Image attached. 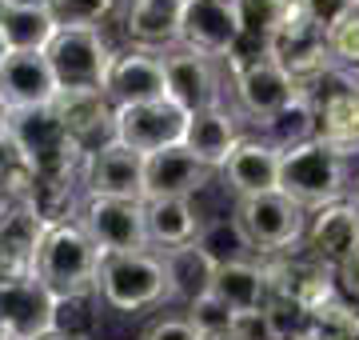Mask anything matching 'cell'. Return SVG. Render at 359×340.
<instances>
[{
	"label": "cell",
	"mask_w": 359,
	"mask_h": 340,
	"mask_svg": "<svg viewBox=\"0 0 359 340\" xmlns=\"http://www.w3.org/2000/svg\"><path fill=\"white\" fill-rule=\"evenodd\" d=\"M264 268H268L271 301L292 304V308H299V313H308V316L339 296L335 268L316 261L308 249H295L287 256H271V261H264Z\"/></svg>",
	"instance_id": "8992f818"
},
{
	"label": "cell",
	"mask_w": 359,
	"mask_h": 340,
	"mask_svg": "<svg viewBox=\"0 0 359 340\" xmlns=\"http://www.w3.org/2000/svg\"><path fill=\"white\" fill-rule=\"evenodd\" d=\"M8 60V44H4V37H0V65Z\"/></svg>",
	"instance_id": "bcb514c9"
},
{
	"label": "cell",
	"mask_w": 359,
	"mask_h": 340,
	"mask_svg": "<svg viewBox=\"0 0 359 340\" xmlns=\"http://www.w3.org/2000/svg\"><path fill=\"white\" fill-rule=\"evenodd\" d=\"M316 117H320V140L339 148L344 157L359 160V96L332 100V105H323Z\"/></svg>",
	"instance_id": "4dcf8cb0"
},
{
	"label": "cell",
	"mask_w": 359,
	"mask_h": 340,
	"mask_svg": "<svg viewBox=\"0 0 359 340\" xmlns=\"http://www.w3.org/2000/svg\"><path fill=\"white\" fill-rule=\"evenodd\" d=\"M231 212H236V221L244 224L248 240L256 244L259 261L287 256V252L304 249V240H308L311 212L304 204H295L287 192H264V197L236 200Z\"/></svg>",
	"instance_id": "277c9868"
},
{
	"label": "cell",
	"mask_w": 359,
	"mask_h": 340,
	"mask_svg": "<svg viewBox=\"0 0 359 340\" xmlns=\"http://www.w3.org/2000/svg\"><path fill=\"white\" fill-rule=\"evenodd\" d=\"M0 209H4V197H0Z\"/></svg>",
	"instance_id": "c3c4849f"
},
{
	"label": "cell",
	"mask_w": 359,
	"mask_h": 340,
	"mask_svg": "<svg viewBox=\"0 0 359 340\" xmlns=\"http://www.w3.org/2000/svg\"><path fill=\"white\" fill-rule=\"evenodd\" d=\"M0 340H16V336H13V328H8V325H0Z\"/></svg>",
	"instance_id": "f6af8a7d"
},
{
	"label": "cell",
	"mask_w": 359,
	"mask_h": 340,
	"mask_svg": "<svg viewBox=\"0 0 359 340\" xmlns=\"http://www.w3.org/2000/svg\"><path fill=\"white\" fill-rule=\"evenodd\" d=\"M65 301L40 276H20L0 285V325L13 328L16 340H40L60 328Z\"/></svg>",
	"instance_id": "30bf717a"
},
{
	"label": "cell",
	"mask_w": 359,
	"mask_h": 340,
	"mask_svg": "<svg viewBox=\"0 0 359 340\" xmlns=\"http://www.w3.org/2000/svg\"><path fill=\"white\" fill-rule=\"evenodd\" d=\"M144 169H148V157L124 148L120 140L104 144L84 157V169H80L84 200H144L148 197Z\"/></svg>",
	"instance_id": "ba28073f"
},
{
	"label": "cell",
	"mask_w": 359,
	"mask_h": 340,
	"mask_svg": "<svg viewBox=\"0 0 359 340\" xmlns=\"http://www.w3.org/2000/svg\"><path fill=\"white\" fill-rule=\"evenodd\" d=\"M295 96H299V84L271 56H252V60L231 65V100H236L240 117L268 124L280 108L292 105Z\"/></svg>",
	"instance_id": "52a82bcc"
},
{
	"label": "cell",
	"mask_w": 359,
	"mask_h": 340,
	"mask_svg": "<svg viewBox=\"0 0 359 340\" xmlns=\"http://www.w3.org/2000/svg\"><path fill=\"white\" fill-rule=\"evenodd\" d=\"M292 4L308 16L311 25H320L323 32H335L359 8V0H292Z\"/></svg>",
	"instance_id": "e575fe53"
},
{
	"label": "cell",
	"mask_w": 359,
	"mask_h": 340,
	"mask_svg": "<svg viewBox=\"0 0 359 340\" xmlns=\"http://www.w3.org/2000/svg\"><path fill=\"white\" fill-rule=\"evenodd\" d=\"M332 53H335V60H339L344 68L359 72V8L332 32Z\"/></svg>",
	"instance_id": "d590c367"
},
{
	"label": "cell",
	"mask_w": 359,
	"mask_h": 340,
	"mask_svg": "<svg viewBox=\"0 0 359 340\" xmlns=\"http://www.w3.org/2000/svg\"><path fill=\"white\" fill-rule=\"evenodd\" d=\"M60 16L52 13L48 0H16L0 37L8 44V53H48V44L60 32Z\"/></svg>",
	"instance_id": "4316f807"
},
{
	"label": "cell",
	"mask_w": 359,
	"mask_h": 340,
	"mask_svg": "<svg viewBox=\"0 0 359 340\" xmlns=\"http://www.w3.org/2000/svg\"><path fill=\"white\" fill-rule=\"evenodd\" d=\"M335 285H339V296H344L347 304H355V308H359V256L335 268Z\"/></svg>",
	"instance_id": "f35d334b"
},
{
	"label": "cell",
	"mask_w": 359,
	"mask_h": 340,
	"mask_svg": "<svg viewBox=\"0 0 359 340\" xmlns=\"http://www.w3.org/2000/svg\"><path fill=\"white\" fill-rule=\"evenodd\" d=\"M304 249H308L316 261H323L327 268H339V264L355 261L359 256V209L351 200L316 209L311 212Z\"/></svg>",
	"instance_id": "d6986e66"
},
{
	"label": "cell",
	"mask_w": 359,
	"mask_h": 340,
	"mask_svg": "<svg viewBox=\"0 0 359 340\" xmlns=\"http://www.w3.org/2000/svg\"><path fill=\"white\" fill-rule=\"evenodd\" d=\"M236 4V16H240V48L228 65H240V60H252V56H268L271 40L280 37V28L287 25L292 16V0H231Z\"/></svg>",
	"instance_id": "cb8c5ba5"
},
{
	"label": "cell",
	"mask_w": 359,
	"mask_h": 340,
	"mask_svg": "<svg viewBox=\"0 0 359 340\" xmlns=\"http://www.w3.org/2000/svg\"><path fill=\"white\" fill-rule=\"evenodd\" d=\"M196 244L208 252V261L224 268V264H244V261H259L256 244L248 240L244 224L236 221V212L231 216H208L200 236H196Z\"/></svg>",
	"instance_id": "f1b7e54d"
},
{
	"label": "cell",
	"mask_w": 359,
	"mask_h": 340,
	"mask_svg": "<svg viewBox=\"0 0 359 340\" xmlns=\"http://www.w3.org/2000/svg\"><path fill=\"white\" fill-rule=\"evenodd\" d=\"M48 228V216L32 200H4V209H0V256L8 264L13 280L36 276V261Z\"/></svg>",
	"instance_id": "2e32d148"
},
{
	"label": "cell",
	"mask_w": 359,
	"mask_h": 340,
	"mask_svg": "<svg viewBox=\"0 0 359 340\" xmlns=\"http://www.w3.org/2000/svg\"><path fill=\"white\" fill-rule=\"evenodd\" d=\"M60 100V84L44 53H8L0 65V105L8 112L48 108Z\"/></svg>",
	"instance_id": "e0dca14e"
},
{
	"label": "cell",
	"mask_w": 359,
	"mask_h": 340,
	"mask_svg": "<svg viewBox=\"0 0 359 340\" xmlns=\"http://www.w3.org/2000/svg\"><path fill=\"white\" fill-rule=\"evenodd\" d=\"M16 0H0V28H4V20H8V13H13Z\"/></svg>",
	"instance_id": "60d3db41"
},
{
	"label": "cell",
	"mask_w": 359,
	"mask_h": 340,
	"mask_svg": "<svg viewBox=\"0 0 359 340\" xmlns=\"http://www.w3.org/2000/svg\"><path fill=\"white\" fill-rule=\"evenodd\" d=\"M52 13L60 16V25H92L104 28V20L116 13L120 0H48Z\"/></svg>",
	"instance_id": "836d02e7"
},
{
	"label": "cell",
	"mask_w": 359,
	"mask_h": 340,
	"mask_svg": "<svg viewBox=\"0 0 359 340\" xmlns=\"http://www.w3.org/2000/svg\"><path fill=\"white\" fill-rule=\"evenodd\" d=\"M299 340H359V308L347 304L344 296H335L332 304H323L308 316Z\"/></svg>",
	"instance_id": "1f68e13d"
},
{
	"label": "cell",
	"mask_w": 359,
	"mask_h": 340,
	"mask_svg": "<svg viewBox=\"0 0 359 340\" xmlns=\"http://www.w3.org/2000/svg\"><path fill=\"white\" fill-rule=\"evenodd\" d=\"M240 16L231 0H184V28H180V44L204 53L212 60H231L240 48Z\"/></svg>",
	"instance_id": "5bb4252c"
},
{
	"label": "cell",
	"mask_w": 359,
	"mask_h": 340,
	"mask_svg": "<svg viewBox=\"0 0 359 340\" xmlns=\"http://www.w3.org/2000/svg\"><path fill=\"white\" fill-rule=\"evenodd\" d=\"M224 184H228L236 200L248 197H264V192H280V176H283V152L264 136H244L240 148L228 157L224 164Z\"/></svg>",
	"instance_id": "ac0fdd59"
},
{
	"label": "cell",
	"mask_w": 359,
	"mask_h": 340,
	"mask_svg": "<svg viewBox=\"0 0 359 340\" xmlns=\"http://www.w3.org/2000/svg\"><path fill=\"white\" fill-rule=\"evenodd\" d=\"M140 340H204V336L196 332V325L184 313H172V316L152 320V328H148Z\"/></svg>",
	"instance_id": "74e56055"
},
{
	"label": "cell",
	"mask_w": 359,
	"mask_h": 340,
	"mask_svg": "<svg viewBox=\"0 0 359 340\" xmlns=\"http://www.w3.org/2000/svg\"><path fill=\"white\" fill-rule=\"evenodd\" d=\"M164 256V273H168V304H188L200 301L212 292L216 285V264L208 261V252L200 244H180V249L160 252Z\"/></svg>",
	"instance_id": "484cf974"
},
{
	"label": "cell",
	"mask_w": 359,
	"mask_h": 340,
	"mask_svg": "<svg viewBox=\"0 0 359 340\" xmlns=\"http://www.w3.org/2000/svg\"><path fill=\"white\" fill-rule=\"evenodd\" d=\"M104 92L116 108L132 105H152V100H168V72H164V53H148V48H128L116 53Z\"/></svg>",
	"instance_id": "9a60e30c"
},
{
	"label": "cell",
	"mask_w": 359,
	"mask_h": 340,
	"mask_svg": "<svg viewBox=\"0 0 359 340\" xmlns=\"http://www.w3.org/2000/svg\"><path fill=\"white\" fill-rule=\"evenodd\" d=\"M259 136L271 140L280 152H292L299 144H308L320 136V117H316V108L304 100V96H295L287 108H280L268 124H259Z\"/></svg>",
	"instance_id": "f546056e"
},
{
	"label": "cell",
	"mask_w": 359,
	"mask_h": 340,
	"mask_svg": "<svg viewBox=\"0 0 359 340\" xmlns=\"http://www.w3.org/2000/svg\"><path fill=\"white\" fill-rule=\"evenodd\" d=\"M219 301L228 304L231 313H256L271 304V285L264 261H244V264H224L216 268V285H212Z\"/></svg>",
	"instance_id": "83f0119b"
},
{
	"label": "cell",
	"mask_w": 359,
	"mask_h": 340,
	"mask_svg": "<svg viewBox=\"0 0 359 340\" xmlns=\"http://www.w3.org/2000/svg\"><path fill=\"white\" fill-rule=\"evenodd\" d=\"M351 204H355V209H359V184H355V192H351Z\"/></svg>",
	"instance_id": "7dc6e473"
},
{
	"label": "cell",
	"mask_w": 359,
	"mask_h": 340,
	"mask_svg": "<svg viewBox=\"0 0 359 340\" xmlns=\"http://www.w3.org/2000/svg\"><path fill=\"white\" fill-rule=\"evenodd\" d=\"M244 132H240V112L228 105L208 108V112H196L188 117V132H184V148L192 152L200 164H208L212 172H224L228 157L240 148Z\"/></svg>",
	"instance_id": "7402d4cb"
},
{
	"label": "cell",
	"mask_w": 359,
	"mask_h": 340,
	"mask_svg": "<svg viewBox=\"0 0 359 340\" xmlns=\"http://www.w3.org/2000/svg\"><path fill=\"white\" fill-rule=\"evenodd\" d=\"M144 221H148V240L156 252L180 249V244H192L200 228H204V212L196 209V200H180V197H164V200H144Z\"/></svg>",
	"instance_id": "d4e9b609"
},
{
	"label": "cell",
	"mask_w": 359,
	"mask_h": 340,
	"mask_svg": "<svg viewBox=\"0 0 359 340\" xmlns=\"http://www.w3.org/2000/svg\"><path fill=\"white\" fill-rule=\"evenodd\" d=\"M96 296L112 313H148L168 304V273L164 256L156 249L124 252V256H104Z\"/></svg>",
	"instance_id": "3957f363"
},
{
	"label": "cell",
	"mask_w": 359,
	"mask_h": 340,
	"mask_svg": "<svg viewBox=\"0 0 359 340\" xmlns=\"http://www.w3.org/2000/svg\"><path fill=\"white\" fill-rule=\"evenodd\" d=\"M56 112L84 157L116 140V105L108 100V92H60Z\"/></svg>",
	"instance_id": "ffe728a7"
},
{
	"label": "cell",
	"mask_w": 359,
	"mask_h": 340,
	"mask_svg": "<svg viewBox=\"0 0 359 340\" xmlns=\"http://www.w3.org/2000/svg\"><path fill=\"white\" fill-rule=\"evenodd\" d=\"M164 72H168V100L180 105L188 117L224 105L219 60H212V56L192 53V48L176 44L172 53H164Z\"/></svg>",
	"instance_id": "4fadbf2b"
},
{
	"label": "cell",
	"mask_w": 359,
	"mask_h": 340,
	"mask_svg": "<svg viewBox=\"0 0 359 340\" xmlns=\"http://www.w3.org/2000/svg\"><path fill=\"white\" fill-rule=\"evenodd\" d=\"M184 316L196 325L200 336H219V332H231V325H236V313L219 301L216 292H208V296L192 301L188 308H184Z\"/></svg>",
	"instance_id": "d6a6232c"
},
{
	"label": "cell",
	"mask_w": 359,
	"mask_h": 340,
	"mask_svg": "<svg viewBox=\"0 0 359 340\" xmlns=\"http://www.w3.org/2000/svg\"><path fill=\"white\" fill-rule=\"evenodd\" d=\"M40 340H80V336H72V332H65V328H56V332H48V336H40Z\"/></svg>",
	"instance_id": "ab89813d"
},
{
	"label": "cell",
	"mask_w": 359,
	"mask_h": 340,
	"mask_svg": "<svg viewBox=\"0 0 359 340\" xmlns=\"http://www.w3.org/2000/svg\"><path fill=\"white\" fill-rule=\"evenodd\" d=\"M100 264H104V252L96 249L88 228L80 221H65V224H52L48 236H44L36 276L65 304H72V301H84V296L96 292Z\"/></svg>",
	"instance_id": "7a4b0ae2"
},
{
	"label": "cell",
	"mask_w": 359,
	"mask_h": 340,
	"mask_svg": "<svg viewBox=\"0 0 359 340\" xmlns=\"http://www.w3.org/2000/svg\"><path fill=\"white\" fill-rule=\"evenodd\" d=\"M96 249L104 256H124V252H148V221H144V200H84L76 216Z\"/></svg>",
	"instance_id": "9c48e42d"
},
{
	"label": "cell",
	"mask_w": 359,
	"mask_h": 340,
	"mask_svg": "<svg viewBox=\"0 0 359 340\" xmlns=\"http://www.w3.org/2000/svg\"><path fill=\"white\" fill-rule=\"evenodd\" d=\"M268 56L292 72L295 84H308L311 77H320V72H327L332 65H339L335 53H332V32H323L320 25H311L295 4H292L287 25L280 28V37L271 40Z\"/></svg>",
	"instance_id": "7c38bea8"
},
{
	"label": "cell",
	"mask_w": 359,
	"mask_h": 340,
	"mask_svg": "<svg viewBox=\"0 0 359 340\" xmlns=\"http://www.w3.org/2000/svg\"><path fill=\"white\" fill-rule=\"evenodd\" d=\"M184 132H188V112L172 100L116 108V140L140 157H156L164 148L184 144Z\"/></svg>",
	"instance_id": "8fae6325"
},
{
	"label": "cell",
	"mask_w": 359,
	"mask_h": 340,
	"mask_svg": "<svg viewBox=\"0 0 359 340\" xmlns=\"http://www.w3.org/2000/svg\"><path fill=\"white\" fill-rule=\"evenodd\" d=\"M216 172L200 164V160L176 144V148H164V152H156L148 157V169H144V200H164V197H180V200H196L204 192L208 184H212Z\"/></svg>",
	"instance_id": "44dd1931"
},
{
	"label": "cell",
	"mask_w": 359,
	"mask_h": 340,
	"mask_svg": "<svg viewBox=\"0 0 359 340\" xmlns=\"http://www.w3.org/2000/svg\"><path fill=\"white\" fill-rule=\"evenodd\" d=\"M355 184H359V160L344 157L339 148H332L320 136L292 148V152H283L280 192H287L295 204H304L308 212L351 200Z\"/></svg>",
	"instance_id": "6da1fadb"
},
{
	"label": "cell",
	"mask_w": 359,
	"mask_h": 340,
	"mask_svg": "<svg viewBox=\"0 0 359 340\" xmlns=\"http://www.w3.org/2000/svg\"><path fill=\"white\" fill-rule=\"evenodd\" d=\"M44 56H48L52 72H56L60 92H104V80H108V68L116 60V48L108 44L104 28L65 25Z\"/></svg>",
	"instance_id": "5b68a950"
},
{
	"label": "cell",
	"mask_w": 359,
	"mask_h": 340,
	"mask_svg": "<svg viewBox=\"0 0 359 340\" xmlns=\"http://www.w3.org/2000/svg\"><path fill=\"white\" fill-rule=\"evenodd\" d=\"M4 124H8V108L0 105V136H4Z\"/></svg>",
	"instance_id": "7bdbcfd3"
},
{
	"label": "cell",
	"mask_w": 359,
	"mask_h": 340,
	"mask_svg": "<svg viewBox=\"0 0 359 340\" xmlns=\"http://www.w3.org/2000/svg\"><path fill=\"white\" fill-rule=\"evenodd\" d=\"M184 28V0H128L124 8V32L132 48L148 53H172Z\"/></svg>",
	"instance_id": "603a6c76"
},
{
	"label": "cell",
	"mask_w": 359,
	"mask_h": 340,
	"mask_svg": "<svg viewBox=\"0 0 359 340\" xmlns=\"http://www.w3.org/2000/svg\"><path fill=\"white\" fill-rule=\"evenodd\" d=\"M4 280H13V273H8V264H4V256H0V285Z\"/></svg>",
	"instance_id": "b9f144b4"
},
{
	"label": "cell",
	"mask_w": 359,
	"mask_h": 340,
	"mask_svg": "<svg viewBox=\"0 0 359 340\" xmlns=\"http://www.w3.org/2000/svg\"><path fill=\"white\" fill-rule=\"evenodd\" d=\"M204 340H240L236 332H219V336H204Z\"/></svg>",
	"instance_id": "ee69618b"
},
{
	"label": "cell",
	"mask_w": 359,
	"mask_h": 340,
	"mask_svg": "<svg viewBox=\"0 0 359 340\" xmlns=\"http://www.w3.org/2000/svg\"><path fill=\"white\" fill-rule=\"evenodd\" d=\"M231 332H236L240 340H283L280 325H276V316H271L268 308L240 313V316H236V325H231Z\"/></svg>",
	"instance_id": "8d00e7d4"
}]
</instances>
